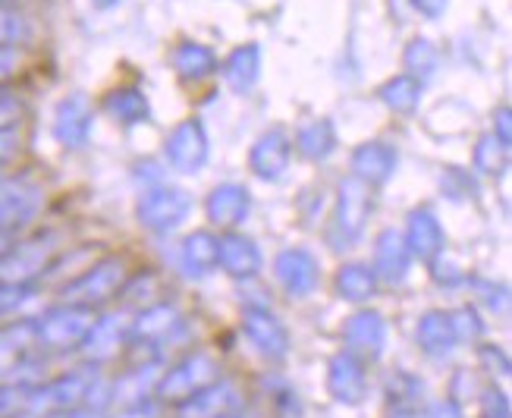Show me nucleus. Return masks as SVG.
Instances as JSON below:
<instances>
[{
	"instance_id": "f8f14e48",
	"label": "nucleus",
	"mask_w": 512,
	"mask_h": 418,
	"mask_svg": "<svg viewBox=\"0 0 512 418\" xmlns=\"http://www.w3.org/2000/svg\"><path fill=\"white\" fill-rule=\"evenodd\" d=\"M208 132L198 120H183L176 126L170 136H167V145H164V154H167V164L180 173H195L208 164Z\"/></svg>"
},
{
	"instance_id": "a19ab883",
	"label": "nucleus",
	"mask_w": 512,
	"mask_h": 418,
	"mask_svg": "<svg viewBox=\"0 0 512 418\" xmlns=\"http://www.w3.org/2000/svg\"><path fill=\"white\" fill-rule=\"evenodd\" d=\"M481 362L491 365V371L500 374V378H509V359H506L503 349H497V346H481Z\"/></svg>"
},
{
	"instance_id": "aec40b11",
	"label": "nucleus",
	"mask_w": 512,
	"mask_h": 418,
	"mask_svg": "<svg viewBox=\"0 0 512 418\" xmlns=\"http://www.w3.org/2000/svg\"><path fill=\"white\" fill-rule=\"evenodd\" d=\"M403 239H406L412 258H421V261H428V264H434L443 255V249H447V233H443L437 214L428 211V208H415L409 214V224H406Z\"/></svg>"
},
{
	"instance_id": "cd10ccee",
	"label": "nucleus",
	"mask_w": 512,
	"mask_h": 418,
	"mask_svg": "<svg viewBox=\"0 0 512 418\" xmlns=\"http://www.w3.org/2000/svg\"><path fill=\"white\" fill-rule=\"evenodd\" d=\"M173 70L183 82H202L217 70V54L205 44H195V41H183L180 48L173 51Z\"/></svg>"
},
{
	"instance_id": "72a5a7b5",
	"label": "nucleus",
	"mask_w": 512,
	"mask_h": 418,
	"mask_svg": "<svg viewBox=\"0 0 512 418\" xmlns=\"http://www.w3.org/2000/svg\"><path fill=\"white\" fill-rule=\"evenodd\" d=\"M406 76H412V79H428V76H434V70H437V63H440V57H437V51L431 48V41H425V38H415L409 48H406Z\"/></svg>"
},
{
	"instance_id": "c756f323",
	"label": "nucleus",
	"mask_w": 512,
	"mask_h": 418,
	"mask_svg": "<svg viewBox=\"0 0 512 418\" xmlns=\"http://www.w3.org/2000/svg\"><path fill=\"white\" fill-rule=\"evenodd\" d=\"M337 148V129L330 120H311L296 132V151L308 161H324Z\"/></svg>"
},
{
	"instance_id": "c85d7f7f",
	"label": "nucleus",
	"mask_w": 512,
	"mask_h": 418,
	"mask_svg": "<svg viewBox=\"0 0 512 418\" xmlns=\"http://www.w3.org/2000/svg\"><path fill=\"white\" fill-rule=\"evenodd\" d=\"M104 110L110 114V120H117L123 126H136L151 117L148 98L139 88H114V92L104 98Z\"/></svg>"
},
{
	"instance_id": "ddd939ff",
	"label": "nucleus",
	"mask_w": 512,
	"mask_h": 418,
	"mask_svg": "<svg viewBox=\"0 0 512 418\" xmlns=\"http://www.w3.org/2000/svg\"><path fill=\"white\" fill-rule=\"evenodd\" d=\"M274 277L286 290V296L305 299V296L315 293L318 283H321L318 258L308 249H283L274 261Z\"/></svg>"
},
{
	"instance_id": "f03ea898",
	"label": "nucleus",
	"mask_w": 512,
	"mask_h": 418,
	"mask_svg": "<svg viewBox=\"0 0 512 418\" xmlns=\"http://www.w3.org/2000/svg\"><path fill=\"white\" fill-rule=\"evenodd\" d=\"M95 324V312L79 305H54L44 315L32 318V334L38 352H70L79 349L88 327Z\"/></svg>"
},
{
	"instance_id": "a878e982",
	"label": "nucleus",
	"mask_w": 512,
	"mask_h": 418,
	"mask_svg": "<svg viewBox=\"0 0 512 418\" xmlns=\"http://www.w3.org/2000/svg\"><path fill=\"white\" fill-rule=\"evenodd\" d=\"M180 268L186 271V277H195V280L214 274L217 271V236L205 230L186 236V242L180 246Z\"/></svg>"
},
{
	"instance_id": "3c124183",
	"label": "nucleus",
	"mask_w": 512,
	"mask_h": 418,
	"mask_svg": "<svg viewBox=\"0 0 512 418\" xmlns=\"http://www.w3.org/2000/svg\"><path fill=\"white\" fill-rule=\"evenodd\" d=\"M0 7H10V0H0Z\"/></svg>"
},
{
	"instance_id": "c03bdc74",
	"label": "nucleus",
	"mask_w": 512,
	"mask_h": 418,
	"mask_svg": "<svg viewBox=\"0 0 512 418\" xmlns=\"http://www.w3.org/2000/svg\"><path fill=\"white\" fill-rule=\"evenodd\" d=\"M409 4L421 13V16H428V19H440L443 10H447L450 0H409Z\"/></svg>"
},
{
	"instance_id": "09e8293b",
	"label": "nucleus",
	"mask_w": 512,
	"mask_h": 418,
	"mask_svg": "<svg viewBox=\"0 0 512 418\" xmlns=\"http://www.w3.org/2000/svg\"><path fill=\"white\" fill-rule=\"evenodd\" d=\"M92 4H95V7H101V10H107V7H114L117 0H92Z\"/></svg>"
},
{
	"instance_id": "9d476101",
	"label": "nucleus",
	"mask_w": 512,
	"mask_h": 418,
	"mask_svg": "<svg viewBox=\"0 0 512 418\" xmlns=\"http://www.w3.org/2000/svg\"><path fill=\"white\" fill-rule=\"evenodd\" d=\"M183 334H186V318L173 305H151L136 321H129V343H139L148 349L176 343Z\"/></svg>"
},
{
	"instance_id": "4468645a",
	"label": "nucleus",
	"mask_w": 512,
	"mask_h": 418,
	"mask_svg": "<svg viewBox=\"0 0 512 418\" xmlns=\"http://www.w3.org/2000/svg\"><path fill=\"white\" fill-rule=\"evenodd\" d=\"M242 409L239 387L230 381H214L205 390L176 403V418H230Z\"/></svg>"
},
{
	"instance_id": "dca6fc26",
	"label": "nucleus",
	"mask_w": 512,
	"mask_h": 418,
	"mask_svg": "<svg viewBox=\"0 0 512 418\" xmlns=\"http://www.w3.org/2000/svg\"><path fill=\"white\" fill-rule=\"evenodd\" d=\"M327 390L337 403L343 406H355L365 400L368 393V374H365V362L355 359L352 352H337L327 365Z\"/></svg>"
},
{
	"instance_id": "6ab92c4d",
	"label": "nucleus",
	"mask_w": 512,
	"mask_h": 418,
	"mask_svg": "<svg viewBox=\"0 0 512 418\" xmlns=\"http://www.w3.org/2000/svg\"><path fill=\"white\" fill-rule=\"evenodd\" d=\"M261 249L255 246V239H249L246 233H224L217 239V268H224L230 277L236 280H249L261 271Z\"/></svg>"
},
{
	"instance_id": "412c9836",
	"label": "nucleus",
	"mask_w": 512,
	"mask_h": 418,
	"mask_svg": "<svg viewBox=\"0 0 512 418\" xmlns=\"http://www.w3.org/2000/svg\"><path fill=\"white\" fill-rule=\"evenodd\" d=\"M289 158H293V142H289L283 129H271L252 145L249 167L255 170V176H261V180H280L289 167Z\"/></svg>"
},
{
	"instance_id": "de8ad7c7",
	"label": "nucleus",
	"mask_w": 512,
	"mask_h": 418,
	"mask_svg": "<svg viewBox=\"0 0 512 418\" xmlns=\"http://www.w3.org/2000/svg\"><path fill=\"white\" fill-rule=\"evenodd\" d=\"M494 136L503 142V145H509V107H500V114H497V129H494Z\"/></svg>"
},
{
	"instance_id": "8fccbe9b",
	"label": "nucleus",
	"mask_w": 512,
	"mask_h": 418,
	"mask_svg": "<svg viewBox=\"0 0 512 418\" xmlns=\"http://www.w3.org/2000/svg\"><path fill=\"white\" fill-rule=\"evenodd\" d=\"M390 418H415L412 412H396V415H390Z\"/></svg>"
},
{
	"instance_id": "39448f33",
	"label": "nucleus",
	"mask_w": 512,
	"mask_h": 418,
	"mask_svg": "<svg viewBox=\"0 0 512 418\" xmlns=\"http://www.w3.org/2000/svg\"><path fill=\"white\" fill-rule=\"evenodd\" d=\"M371 217V186H365L362 180H349L340 183V195H337V208H333V220H330V246L333 249H352L359 236L365 233V224Z\"/></svg>"
},
{
	"instance_id": "2eb2a0df",
	"label": "nucleus",
	"mask_w": 512,
	"mask_h": 418,
	"mask_svg": "<svg viewBox=\"0 0 512 418\" xmlns=\"http://www.w3.org/2000/svg\"><path fill=\"white\" fill-rule=\"evenodd\" d=\"M126 343H129V321L123 315H104L95 318V324L88 327L85 340L79 343V352L88 365H104L110 359H117Z\"/></svg>"
},
{
	"instance_id": "f257e3e1",
	"label": "nucleus",
	"mask_w": 512,
	"mask_h": 418,
	"mask_svg": "<svg viewBox=\"0 0 512 418\" xmlns=\"http://www.w3.org/2000/svg\"><path fill=\"white\" fill-rule=\"evenodd\" d=\"M98 390H101V384H98V374L92 368L66 371V374H60V378H51L44 384H32L26 412L48 415V412L79 409V406L95 409V393Z\"/></svg>"
},
{
	"instance_id": "9b49d317",
	"label": "nucleus",
	"mask_w": 512,
	"mask_h": 418,
	"mask_svg": "<svg viewBox=\"0 0 512 418\" xmlns=\"http://www.w3.org/2000/svg\"><path fill=\"white\" fill-rule=\"evenodd\" d=\"M242 334L249 337V343L261 352L264 359L283 362L289 356V334L271 308L246 305V312H242Z\"/></svg>"
},
{
	"instance_id": "2f4dec72",
	"label": "nucleus",
	"mask_w": 512,
	"mask_h": 418,
	"mask_svg": "<svg viewBox=\"0 0 512 418\" xmlns=\"http://www.w3.org/2000/svg\"><path fill=\"white\" fill-rule=\"evenodd\" d=\"M381 98L390 110H396V114H412L421 101V82L403 73L381 88Z\"/></svg>"
},
{
	"instance_id": "b1692460",
	"label": "nucleus",
	"mask_w": 512,
	"mask_h": 418,
	"mask_svg": "<svg viewBox=\"0 0 512 418\" xmlns=\"http://www.w3.org/2000/svg\"><path fill=\"white\" fill-rule=\"evenodd\" d=\"M208 220L214 227H224V230H233L239 227L242 220L249 217L252 211V198H249V189L239 186V183H224L217 186L211 195H208Z\"/></svg>"
},
{
	"instance_id": "37998d69",
	"label": "nucleus",
	"mask_w": 512,
	"mask_h": 418,
	"mask_svg": "<svg viewBox=\"0 0 512 418\" xmlns=\"http://www.w3.org/2000/svg\"><path fill=\"white\" fill-rule=\"evenodd\" d=\"M19 154V136L13 129H7V132H0V164H7V161H13Z\"/></svg>"
},
{
	"instance_id": "e433bc0d",
	"label": "nucleus",
	"mask_w": 512,
	"mask_h": 418,
	"mask_svg": "<svg viewBox=\"0 0 512 418\" xmlns=\"http://www.w3.org/2000/svg\"><path fill=\"white\" fill-rule=\"evenodd\" d=\"M32 384H0V418H16L29 406Z\"/></svg>"
},
{
	"instance_id": "7c9ffc66",
	"label": "nucleus",
	"mask_w": 512,
	"mask_h": 418,
	"mask_svg": "<svg viewBox=\"0 0 512 418\" xmlns=\"http://www.w3.org/2000/svg\"><path fill=\"white\" fill-rule=\"evenodd\" d=\"M333 286H337V296L346 302H368L377 293V277L368 264H343Z\"/></svg>"
},
{
	"instance_id": "f704fd0d",
	"label": "nucleus",
	"mask_w": 512,
	"mask_h": 418,
	"mask_svg": "<svg viewBox=\"0 0 512 418\" xmlns=\"http://www.w3.org/2000/svg\"><path fill=\"white\" fill-rule=\"evenodd\" d=\"M32 38V22L13 7H0V48H16Z\"/></svg>"
},
{
	"instance_id": "4be33fe9",
	"label": "nucleus",
	"mask_w": 512,
	"mask_h": 418,
	"mask_svg": "<svg viewBox=\"0 0 512 418\" xmlns=\"http://www.w3.org/2000/svg\"><path fill=\"white\" fill-rule=\"evenodd\" d=\"M412 268V252L406 246L403 233L396 230H384L381 236H377L374 242V277L384 280V283H403L406 274Z\"/></svg>"
},
{
	"instance_id": "7ed1b4c3",
	"label": "nucleus",
	"mask_w": 512,
	"mask_h": 418,
	"mask_svg": "<svg viewBox=\"0 0 512 418\" xmlns=\"http://www.w3.org/2000/svg\"><path fill=\"white\" fill-rule=\"evenodd\" d=\"M54 233H38L32 239L10 242V249L0 255V283L7 286H35V277H41L51 268L60 246Z\"/></svg>"
},
{
	"instance_id": "79ce46f5",
	"label": "nucleus",
	"mask_w": 512,
	"mask_h": 418,
	"mask_svg": "<svg viewBox=\"0 0 512 418\" xmlns=\"http://www.w3.org/2000/svg\"><path fill=\"white\" fill-rule=\"evenodd\" d=\"M19 63H22V57H19L16 48H0V85L16 76Z\"/></svg>"
},
{
	"instance_id": "5701e85b",
	"label": "nucleus",
	"mask_w": 512,
	"mask_h": 418,
	"mask_svg": "<svg viewBox=\"0 0 512 418\" xmlns=\"http://www.w3.org/2000/svg\"><path fill=\"white\" fill-rule=\"evenodd\" d=\"M396 164H399V154L387 142H365L352 151V170H355L352 176L355 180H362L365 186L387 183L396 173Z\"/></svg>"
},
{
	"instance_id": "ea45409f",
	"label": "nucleus",
	"mask_w": 512,
	"mask_h": 418,
	"mask_svg": "<svg viewBox=\"0 0 512 418\" xmlns=\"http://www.w3.org/2000/svg\"><path fill=\"white\" fill-rule=\"evenodd\" d=\"M481 418H512L506 393H500V390H487V393L481 396Z\"/></svg>"
},
{
	"instance_id": "4c0bfd02",
	"label": "nucleus",
	"mask_w": 512,
	"mask_h": 418,
	"mask_svg": "<svg viewBox=\"0 0 512 418\" xmlns=\"http://www.w3.org/2000/svg\"><path fill=\"white\" fill-rule=\"evenodd\" d=\"M453 330H456V340H478L484 334V324L478 318V312L472 305H462L456 312H450Z\"/></svg>"
},
{
	"instance_id": "c9c22d12",
	"label": "nucleus",
	"mask_w": 512,
	"mask_h": 418,
	"mask_svg": "<svg viewBox=\"0 0 512 418\" xmlns=\"http://www.w3.org/2000/svg\"><path fill=\"white\" fill-rule=\"evenodd\" d=\"M506 148L509 145H503L494 132L491 136H484L481 142H478V148H475V167L481 170V173H500L503 167H506Z\"/></svg>"
},
{
	"instance_id": "a18cd8bd",
	"label": "nucleus",
	"mask_w": 512,
	"mask_h": 418,
	"mask_svg": "<svg viewBox=\"0 0 512 418\" xmlns=\"http://www.w3.org/2000/svg\"><path fill=\"white\" fill-rule=\"evenodd\" d=\"M428 418H462V412H459V406L453 400H443V403H434L431 406Z\"/></svg>"
},
{
	"instance_id": "58836bf2",
	"label": "nucleus",
	"mask_w": 512,
	"mask_h": 418,
	"mask_svg": "<svg viewBox=\"0 0 512 418\" xmlns=\"http://www.w3.org/2000/svg\"><path fill=\"white\" fill-rule=\"evenodd\" d=\"M22 110H26V107H22L19 95L7 92V88H0V132L13 129L19 123V117H22Z\"/></svg>"
},
{
	"instance_id": "423d86ee",
	"label": "nucleus",
	"mask_w": 512,
	"mask_h": 418,
	"mask_svg": "<svg viewBox=\"0 0 512 418\" xmlns=\"http://www.w3.org/2000/svg\"><path fill=\"white\" fill-rule=\"evenodd\" d=\"M220 381V365L208 352H189L186 359L161 371V381L154 387V400L161 403H183L186 396L205 390L208 384Z\"/></svg>"
},
{
	"instance_id": "6e6552de",
	"label": "nucleus",
	"mask_w": 512,
	"mask_h": 418,
	"mask_svg": "<svg viewBox=\"0 0 512 418\" xmlns=\"http://www.w3.org/2000/svg\"><path fill=\"white\" fill-rule=\"evenodd\" d=\"M189 211H192L189 192L176 189V186H151L142 192L139 205H136L139 224L154 233H170L176 227H183Z\"/></svg>"
},
{
	"instance_id": "393cba45",
	"label": "nucleus",
	"mask_w": 512,
	"mask_h": 418,
	"mask_svg": "<svg viewBox=\"0 0 512 418\" xmlns=\"http://www.w3.org/2000/svg\"><path fill=\"white\" fill-rule=\"evenodd\" d=\"M415 340L421 346V352H428L431 359H443L456 349V330L450 321V312H428L421 315L418 327H415Z\"/></svg>"
},
{
	"instance_id": "49530a36",
	"label": "nucleus",
	"mask_w": 512,
	"mask_h": 418,
	"mask_svg": "<svg viewBox=\"0 0 512 418\" xmlns=\"http://www.w3.org/2000/svg\"><path fill=\"white\" fill-rule=\"evenodd\" d=\"M41 418H101L98 409H88V406H79V409H63V412H48Z\"/></svg>"
},
{
	"instance_id": "473e14b6",
	"label": "nucleus",
	"mask_w": 512,
	"mask_h": 418,
	"mask_svg": "<svg viewBox=\"0 0 512 418\" xmlns=\"http://www.w3.org/2000/svg\"><path fill=\"white\" fill-rule=\"evenodd\" d=\"M387 396H390V406H396V412H412L425 400V384L412 378L409 371H396L387 381Z\"/></svg>"
},
{
	"instance_id": "0eeeda50",
	"label": "nucleus",
	"mask_w": 512,
	"mask_h": 418,
	"mask_svg": "<svg viewBox=\"0 0 512 418\" xmlns=\"http://www.w3.org/2000/svg\"><path fill=\"white\" fill-rule=\"evenodd\" d=\"M38 356L32 318L0 327V384H35L32 371L38 368Z\"/></svg>"
},
{
	"instance_id": "1a4fd4ad",
	"label": "nucleus",
	"mask_w": 512,
	"mask_h": 418,
	"mask_svg": "<svg viewBox=\"0 0 512 418\" xmlns=\"http://www.w3.org/2000/svg\"><path fill=\"white\" fill-rule=\"evenodd\" d=\"M44 205V189L26 176H4L0 180V236H13L38 217Z\"/></svg>"
},
{
	"instance_id": "20e7f679",
	"label": "nucleus",
	"mask_w": 512,
	"mask_h": 418,
	"mask_svg": "<svg viewBox=\"0 0 512 418\" xmlns=\"http://www.w3.org/2000/svg\"><path fill=\"white\" fill-rule=\"evenodd\" d=\"M123 283H126V264L120 258H101L92 268H85L79 277H73L70 283H63L60 302L95 312V305L114 299L123 290Z\"/></svg>"
},
{
	"instance_id": "f3484780",
	"label": "nucleus",
	"mask_w": 512,
	"mask_h": 418,
	"mask_svg": "<svg viewBox=\"0 0 512 418\" xmlns=\"http://www.w3.org/2000/svg\"><path fill=\"white\" fill-rule=\"evenodd\" d=\"M95 126V110L88 104L85 95H70L63 98L54 110V136L63 148H82L88 145Z\"/></svg>"
},
{
	"instance_id": "bb28decb",
	"label": "nucleus",
	"mask_w": 512,
	"mask_h": 418,
	"mask_svg": "<svg viewBox=\"0 0 512 418\" xmlns=\"http://www.w3.org/2000/svg\"><path fill=\"white\" fill-rule=\"evenodd\" d=\"M261 76V51L258 44H242L224 60V79L236 95H246Z\"/></svg>"
},
{
	"instance_id": "a211bd4d",
	"label": "nucleus",
	"mask_w": 512,
	"mask_h": 418,
	"mask_svg": "<svg viewBox=\"0 0 512 418\" xmlns=\"http://www.w3.org/2000/svg\"><path fill=\"white\" fill-rule=\"evenodd\" d=\"M343 343L346 352H352L355 359H381V352L387 346V321L377 312H355L343 324Z\"/></svg>"
}]
</instances>
